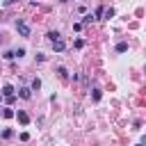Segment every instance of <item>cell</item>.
<instances>
[{
    "mask_svg": "<svg viewBox=\"0 0 146 146\" xmlns=\"http://www.w3.org/2000/svg\"><path fill=\"white\" fill-rule=\"evenodd\" d=\"M0 137H2V139H11V137H14V130H9V128H5Z\"/></svg>",
    "mask_w": 146,
    "mask_h": 146,
    "instance_id": "obj_7",
    "label": "cell"
},
{
    "mask_svg": "<svg viewBox=\"0 0 146 146\" xmlns=\"http://www.w3.org/2000/svg\"><path fill=\"white\" fill-rule=\"evenodd\" d=\"M46 36H48L50 41H55V39H59V32H57V30H50V32H48Z\"/></svg>",
    "mask_w": 146,
    "mask_h": 146,
    "instance_id": "obj_8",
    "label": "cell"
},
{
    "mask_svg": "<svg viewBox=\"0 0 146 146\" xmlns=\"http://www.w3.org/2000/svg\"><path fill=\"white\" fill-rule=\"evenodd\" d=\"M16 30H18V34H21V36H30V25H27L23 18H18V21H16Z\"/></svg>",
    "mask_w": 146,
    "mask_h": 146,
    "instance_id": "obj_1",
    "label": "cell"
},
{
    "mask_svg": "<svg viewBox=\"0 0 146 146\" xmlns=\"http://www.w3.org/2000/svg\"><path fill=\"white\" fill-rule=\"evenodd\" d=\"M14 116L18 119V123H21V125H27V123H30V116H27V112H23V110L14 112Z\"/></svg>",
    "mask_w": 146,
    "mask_h": 146,
    "instance_id": "obj_2",
    "label": "cell"
},
{
    "mask_svg": "<svg viewBox=\"0 0 146 146\" xmlns=\"http://www.w3.org/2000/svg\"><path fill=\"white\" fill-rule=\"evenodd\" d=\"M14 2H18V0H2V5H5V7H9V5H14Z\"/></svg>",
    "mask_w": 146,
    "mask_h": 146,
    "instance_id": "obj_17",
    "label": "cell"
},
{
    "mask_svg": "<svg viewBox=\"0 0 146 146\" xmlns=\"http://www.w3.org/2000/svg\"><path fill=\"white\" fill-rule=\"evenodd\" d=\"M39 89H41V80L34 78V80H32V91H39Z\"/></svg>",
    "mask_w": 146,
    "mask_h": 146,
    "instance_id": "obj_9",
    "label": "cell"
},
{
    "mask_svg": "<svg viewBox=\"0 0 146 146\" xmlns=\"http://www.w3.org/2000/svg\"><path fill=\"white\" fill-rule=\"evenodd\" d=\"M137 146H144V144H137Z\"/></svg>",
    "mask_w": 146,
    "mask_h": 146,
    "instance_id": "obj_18",
    "label": "cell"
},
{
    "mask_svg": "<svg viewBox=\"0 0 146 146\" xmlns=\"http://www.w3.org/2000/svg\"><path fill=\"white\" fill-rule=\"evenodd\" d=\"M2 116H5V119H11V116H14V110H5Z\"/></svg>",
    "mask_w": 146,
    "mask_h": 146,
    "instance_id": "obj_14",
    "label": "cell"
},
{
    "mask_svg": "<svg viewBox=\"0 0 146 146\" xmlns=\"http://www.w3.org/2000/svg\"><path fill=\"white\" fill-rule=\"evenodd\" d=\"M100 96H103V94H100V89H94V94H91V98H94V100H100Z\"/></svg>",
    "mask_w": 146,
    "mask_h": 146,
    "instance_id": "obj_11",
    "label": "cell"
},
{
    "mask_svg": "<svg viewBox=\"0 0 146 146\" xmlns=\"http://www.w3.org/2000/svg\"><path fill=\"white\" fill-rule=\"evenodd\" d=\"M59 2H66V0H59Z\"/></svg>",
    "mask_w": 146,
    "mask_h": 146,
    "instance_id": "obj_19",
    "label": "cell"
},
{
    "mask_svg": "<svg viewBox=\"0 0 146 146\" xmlns=\"http://www.w3.org/2000/svg\"><path fill=\"white\" fill-rule=\"evenodd\" d=\"M2 96H5V98H7V96H14V87H11V84H5V87H2Z\"/></svg>",
    "mask_w": 146,
    "mask_h": 146,
    "instance_id": "obj_5",
    "label": "cell"
},
{
    "mask_svg": "<svg viewBox=\"0 0 146 146\" xmlns=\"http://www.w3.org/2000/svg\"><path fill=\"white\" fill-rule=\"evenodd\" d=\"M57 73H59V75H62V78H66V75H68V73H66V68H64V66H59V68H57Z\"/></svg>",
    "mask_w": 146,
    "mask_h": 146,
    "instance_id": "obj_16",
    "label": "cell"
},
{
    "mask_svg": "<svg viewBox=\"0 0 146 146\" xmlns=\"http://www.w3.org/2000/svg\"><path fill=\"white\" fill-rule=\"evenodd\" d=\"M2 57H5V59H14V50H7Z\"/></svg>",
    "mask_w": 146,
    "mask_h": 146,
    "instance_id": "obj_15",
    "label": "cell"
},
{
    "mask_svg": "<svg viewBox=\"0 0 146 146\" xmlns=\"http://www.w3.org/2000/svg\"><path fill=\"white\" fill-rule=\"evenodd\" d=\"M128 50V41H121V43H116V52H125Z\"/></svg>",
    "mask_w": 146,
    "mask_h": 146,
    "instance_id": "obj_6",
    "label": "cell"
},
{
    "mask_svg": "<svg viewBox=\"0 0 146 146\" xmlns=\"http://www.w3.org/2000/svg\"><path fill=\"white\" fill-rule=\"evenodd\" d=\"M103 11H105V7H98V9H96V14H94V18H100V16H103Z\"/></svg>",
    "mask_w": 146,
    "mask_h": 146,
    "instance_id": "obj_12",
    "label": "cell"
},
{
    "mask_svg": "<svg viewBox=\"0 0 146 146\" xmlns=\"http://www.w3.org/2000/svg\"><path fill=\"white\" fill-rule=\"evenodd\" d=\"M18 96L25 98V100H30V98H32V89H30V87H21V89H18Z\"/></svg>",
    "mask_w": 146,
    "mask_h": 146,
    "instance_id": "obj_3",
    "label": "cell"
},
{
    "mask_svg": "<svg viewBox=\"0 0 146 146\" xmlns=\"http://www.w3.org/2000/svg\"><path fill=\"white\" fill-rule=\"evenodd\" d=\"M25 55V48H18V50H14V57H23Z\"/></svg>",
    "mask_w": 146,
    "mask_h": 146,
    "instance_id": "obj_13",
    "label": "cell"
},
{
    "mask_svg": "<svg viewBox=\"0 0 146 146\" xmlns=\"http://www.w3.org/2000/svg\"><path fill=\"white\" fill-rule=\"evenodd\" d=\"M103 16H105V18H112V16H114V9H112V7H110V9H105V11H103Z\"/></svg>",
    "mask_w": 146,
    "mask_h": 146,
    "instance_id": "obj_10",
    "label": "cell"
},
{
    "mask_svg": "<svg viewBox=\"0 0 146 146\" xmlns=\"http://www.w3.org/2000/svg\"><path fill=\"white\" fill-rule=\"evenodd\" d=\"M52 48H55V50H57V52H62V50H64V48H66V43H64V41H62V36H59V39H55V41H52Z\"/></svg>",
    "mask_w": 146,
    "mask_h": 146,
    "instance_id": "obj_4",
    "label": "cell"
}]
</instances>
